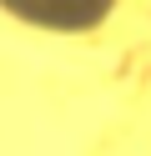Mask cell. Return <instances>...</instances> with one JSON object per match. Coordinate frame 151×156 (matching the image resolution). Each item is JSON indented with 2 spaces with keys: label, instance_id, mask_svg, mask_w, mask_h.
Listing matches in <instances>:
<instances>
[{
  "label": "cell",
  "instance_id": "obj_1",
  "mask_svg": "<svg viewBox=\"0 0 151 156\" xmlns=\"http://www.w3.org/2000/svg\"><path fill=\"white\" fill-rule=\"evenodd\" d=\"M0 5H5L15 20H25V25L76 35V30H96V25L111 15L116 0H0Z\"/></svg>",
  "mask_w": 151,
  "mask_h": 156
}]
</instances>
